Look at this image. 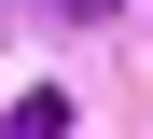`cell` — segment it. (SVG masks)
I'll return each mask as SVG.
<instances>
[{"instance_id":"cell-1","label":"cell","mask_w":153,"mask_h":139,"mask_svg":"<svg viewBox=\"0 0 153 139\" xmlns=\"http://www.w3.org/2000/svg\"><path fill=\"white\" fill-rule=\"evenodd\" d=\"M0 139H70V97H56V83H28V97L0 111Z\"/></svg>"}]
</instances>
